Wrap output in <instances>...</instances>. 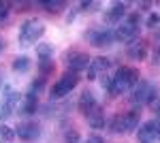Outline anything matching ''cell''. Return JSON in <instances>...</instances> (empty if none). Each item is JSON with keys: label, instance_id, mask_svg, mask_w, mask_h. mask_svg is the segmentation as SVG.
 Here are the masks:
<instances>
[{"label": "cell", "instance_id": "1", "mask_svg": "<svg viewBox=\"0 0 160 143\" xmlns=\"http://www.w3.org/2000/svg\"><path fill=\"white\" fill-rule=\"evenodd\" d=\"M139 84V71L132 69V66H120L115 75H113V84H111V96L118 94H126L130 92L135 85Z\"/></svg>", "mask_w": 160, "mask_h": 143}, {"label": "cell", "instance_id": "2", "mask_svg": "<svg viewBox=\"0 0 160 143\" xmlns=\"http://www.w3.org/2000/svg\"><path fill=\"white\" fill-rule=\"evenodd\" d=\"M139 120H141V111H128L124 115H113L109 124V130L115 135H128V132H135L139 126Z\"/></svg>", "mask_w": 160, "mask_h": 143}, {"label": "cell", "instance_id": "3", "mask_svg": "<svg viewBox=\"0 0 160 143\" xmlns=\"http://www.w3.org/2000/svg\"><path fill=\"white\" fill-rule=\"evenodd\" d=\"M43 34H45V24L38 19H28L22 24V30H19V45L28 47V45L37 43Z\"/></svg>", "mask_w": 160, "mask_h": 143}, {"label": "cell", "instance_id": "4", "mask_svg": "<svg viewBox=\"0 0 160 143\" xmlns=\"http://www.w3.org/2000/svg\"><path fill=\"white\" fill-rule=\"evenodd\" d=\"M156 96H158V90L154 88V85L149 84V81H139V84L132 88V94H130V103L132 105H154V100H156Z\"/></svg>", "mask_w": 160, "mask_h": 143}, {"label": "cell", "instance_id": "5", "mask_svg": "<svg viewBox=\"0 0 160 143\" xmlns=\"http://www.w3.org/2000/svg\"><path fill=\"white\" fill-rule=\"evenodd\" d=\"M77 84H79V75L66 71L56 84L51 85V98H62V96H66L73 88H77Z\"/></svg>", "mask_w": 160, "mask_h": 143}, {"label": "cell", "instance_id": "6", "mask_svg": "<svg viewBox=\"0 0 160 143\" xmlns=\"http://www.w3.org/2000/svg\"><path fill=\"white\" fill-rule=\"evenodd\" d=\"M17 103H19V94L13 88H7L4 96H2V103H0V120L11 118L13 113H15V109H17Z\"/></svg>", "mask_w": 160, "mask_h": 143}, {"label": "cell", "instance_id": "7", "mask_svg": "<svg viewBox=\"0 0 160 143\" xmlns=\"http://www.w3.org/2000/svg\"><path fill=\"white\" fill-rule=\"evenodd\" d=\"M15 135L26 143L38 141V139H41V126H38L37 122H22V124H17Z\"/></svg>", "mask_w": 160, "mask_h": 143}, {"label": "cell", "instance_id": "8", "mask_svg": "<svg viewBox=\"0 0 160 143\" xmlns=\"http://www.w3.org/2000/svg\"><path fill=\"white\" fill-rule=\"evenodd\" d=\"M137 139H139V143H154L156 139H160V126L154 120L145 122V124L137 130Z\"/></svg>", "mask_w": 160, "mask_h": 143}, {"label": "cell", "instance_id": "9", "mask_svg": "<svg viewBox=\"0 0 160 143\" xmlns=\"http://www.w3.org/2000/svg\"><path fill=\"white\" fill-rule=\"evenodd\" d=\"M88 41L94 47H111L113 41H115V36H113L111 30H90L88 32Z\"/></svg>", "mask_w": 160, "mask_h": 143}, {"label": "cell", "instance_id": "10", "mask_svg": "<svg viewBox=\"0 0 160 143\" xmlns=\"http://www.w3.org/2000/svg\"><path fill=\"white\" fill-rule=\"evenodd\" d=\"M90 62H92V58H90L88 54H83V51H73V54L66 56V64H68L71 73L86 71L88 66H90Z\"/></svg>", "mask_w": 160, "mask_h": 143}, {"label": "cell", "instance_id": "11", "mask_svg": "<svg viewBox=\"0 0 160 143\" xmlns=\"http://www.w3.org/2000/svg\"><path fill=\"white\" fill-rule=\"evenodd\" d=\"M111 66V60L109 58H92V62H90V66H88V79H98L100 73L102 75H107V71H109Z\"/></svg>", "mask_w": 160, "mask_h": 143}, {"label": "cell", "instance_id": "12", "mask_svg": "<svg viewBox=\"0 0 160 143\" xmlns=\"http://www.w3.org/2000/svg\"><path fill=\"white\" fill-rule=\"evenodd\" d=\"M126 56H128L130 60L143 62V60L148 58V43H145V41H141V38H137V41H132V43H128Z\"/></svg>", "mask_w": 160, "mask_h": 143}, {"label": "cell", "instance_id": "13", "mask_svg": "<svg viewBox=\"0 0 160 143\" xmlns=\"http://www.w3.org/2000/svg\"><path fill=\"white\" fill-rule=\"evenodd\" d=\"M137 34H139V26H132V24H120L118 28H115V32H113V36H115V41H122V43H128V41H135Z\"/></svg>", "mask_w": 160, "mask_h": 143}, {"label": "cell", "instance_id": "14", "mask_svg": "<svg viewBox=\"0 0 160 143\" xmlns=\"http://www.w3.org/2000/svg\"><path fill=\"white\" fill-rule=\"evenodd\" d=\"M77 107H79V111H81V115H90L94 109L98 107V103H96V98H94V94L90 92V90H86L83 94L79 96V103H77Z\"/></svg>", "mask_w": 160, "mask_h": 143}, {"label": "cell", "instance_id": "15", "mask_svg": "<svg viewBox=\"0 0 160 143\" xmlns=\"http://www.w3.org/2000/svg\"><path fill=\"white\" fill-rule=\"evenodd\" d=\"M124 15H126V4L124 2H113L111 9L105 13V22L107 24H120V19Z\"/></svg>", "mask_w": 160, "mask_h": 143}, {"label": "cell", "instance_id": "16", "mask_svg": "<svg viewBox=\"0 0 160 143\" xmlns=\"http://www.w3.org/2000/svg\"><path fill=\"white\" fill-rule=\"evenodd\" d=\"M86 120H88V124H90V128H96V130L102 128V126H105V122H107V120H105V111H102L100 107H96Z\"/></svg>", "mask_w": 160, "mask_h": 143}, {"label": "cell", "instance_id": "17", "mask_svg": "<svg viewBox=\"0 0 160 143\" xmlns=\"http://www.w3.org/2000/svg\"><path fill=\"white\" fill-rule=\"evenodd\" d=\"M38 107V100H37V94H32V92H28L24 98V105H22V113L24 115H32Z\"/></svg>", "mask_w": 160, "mask_h": 143}, {"label": "cell", "instance_id": "18", "mask_svg": "<svg viewBox=\"0 0 160 143\" xmlns=\"http://www.w3.org/2000/svg\"><path fill=\"white\" fill-rule=\"evenodd\" d=\"M30 66H32V62H30L28 56H17V58H13V64H11V69L15 73H28Z\"/></svg>", "mask_w": 160, "mask_h": 143}, {"label": "cell", "instance_id": "19", "mask_svg": "<svg viewBox=\"0 0 160 143\" xmlns=\"http://www.w3.org/2000/svg\"><path fill=\"white\" fill-rule=\"evenodd\" d=\"M41 7L45 9V11L49 13H58L62 9H66V2H62V0H51V2H41Z\"/></svg>", "mask_w": 160, "mask_h": 143}, {"label": "cell", "instance_id": "20", "mask_svg": "<svg viewBox=\"0 0 160 143\" xmlns=\"http://www.w3.org/2000/svg\"><path fill=\"white\" fill-rule=\"evenodd\" d=\"M38 71H41V77L45 79L47 75H51V73L56 71V66H53L51 60H38Z\"/></svg>", "mask_w": 160, "mask_h": 143}, {"label": "cell", "instance_id": "21", "mask_svg": "<svg viewBox=\"0 0 160 143\" xmlns=\"http://www.w3.org/2000/svg\"><path fill=\"white\" fill-rule=\"evenodd\" d=\"M17 135H15V128H11V126H7V124H0V139L7 143H11L13 139H15Z\"/></svg>", "mask_w": 160, "mask_h": 143}, {"label": "cell", "instance_id": "22", "mask_svg": "<svg viewBox=\"0 0 160 143\" xmlns=\"http://www.w3.org/2000/svg\"><path fill=\"white\" fill-rule=\"evenodd\" d=\"M37 54H38V60H51V56H53V47L47 45V43H43V45L37 47Z\"/></svg>", "mask_w": 160, "mask_h": 143}, {"label": "cell", "instance_id": "23", "mask_svg": "<svg viewBox=\"0 0 160 143\" xmlns=\"http://www.w3.org/2000/svg\"><path fill=\"white\" fill-rule=\"evenodd\" d=\"M43 90H45V79H43V77H38L37 81L30 84V92H32V94H38V92H43Z\"/></svg>", "mask_w": 160, "mask_h": 143}, {"label": "cell", "instance_id": "24", "mask_svg": "<svg viewBox=\"0 0 160 143\" xmlns=\"http://www.w3.org/2000/svg\"><path fill=\"white\" fill-rule=\"evenodd\" d=\"M64 143H81V137L77 130H68L66 137H64Z\"/></svg>", "mask_w": 160, "mask_h": 143}, {"label": "cell", "instance_id": "25", "mask_svg": "<svg viewBox=\"0 0 160 143\" xmlns=\"http://www.w3.org/2000/svg\"><path fill=\"white\" fill-rule=\"evenodd\" d=\"M148 28H152V30L154 28H160V15L158 13H152L148 17Z\"/></svg>", "mask_w": 160, "mask_h": 143}, {"label": "cell", "instance_id": "26", "mask_svg": "<svg viewBox=\"0 0 160 143\" xmlns=\"http://www.w3.org/2000/svg\"><path fill=\"white\" fill-rule=\"evenodd\" d=\"M111 84H113V77H111V75H100V85H102L107 92H111Z\"/></svg>", "mask_w": 160, "mask_h": 143}, {"label": "cell", "instance_id": "27", "mask_svg": "<svg viewBox=\"0 0 160 143\" xmlns=\"http://www.w3.org/2000/svg\"><path fill=\"white\" fill-rule=\"evenodd\" d=\"M96 7H98V2H90V0L88 2H79V9L81 11H94Z\"/></svg>", "mask_w": 160, "mask_h": 143}, {"label": "cell", "instance_id": "28", "mask_svg": "<svg viewBox=\"0 0 160 143\" xmlns=\"http://www.w3.org/2000/svg\"><path fill=\"white\" fill-rule=\"evenodd\" d=\"M9 17V2H0V22Z\"/></svg>", "mask_w": 160, "mask_h": 143}, {"label": "cell", "instance_id": "29", "mask_svg": "<svg viewBox=\"0 0 160 143\" xmlns=\"http://www.w3.org/2000/svg\"><path fill=\"white\" fill-rule=\"evenodd\" d=\"M86 143H105V141H102V137H98V135H92V137H88Z\"/></svg>", "mask_w": 160, "mask_h": 143}, {"label": "cell", "instance_id": "30", "mask_svg": "<svg viewBox=\"0 0 160 143\" xmlns=\"http://www.w3.org/2000/svg\"><path fill=\"white\" fill-rule=\"evenodd\" d=\"M156 124L160 126V105H158V111H156Z\"/></svg>", "mask_w": 160, "mask_h": 143}, {"label": "cell", "instance_id": "31", "mask_svg": "<svg viewBox=\"0 0 160 143\" xmlns=\"http://www.w3.org/2000/svg\"><path fill=\"white\" fill-rule=\"evenodd\" d=\"M2 49H4V41L0 38V51H2Z\"/></svg>", "mask_w": 160, "mask_h": 143}]
</instances>
